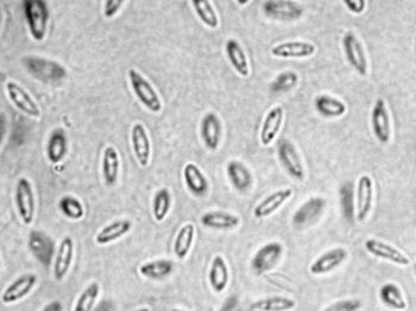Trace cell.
<instances>
[{
  "label": "cell",
  "mask_w": 416,
  "mask_h": 311,
  "mask_svg": "<svg viewBox=\"0 0 416 311\" xmlns=\"http://www.w3.org/2000/svg\"><path fill=\"white\" fill-rule=\"evenodd\" d=\"M61 303L60 302H52V304H49L48 307H45L43 311H61Z\"/></svg>",
  "instance_id": "cell-46"
},
{
  "label": "cell",
  "mask_w": 416,
  "mask_h": 311,
  "mask_svg": "<svg viewBox=\"0 0 416 311\" xmlns=\"http://www.w3.org/2000/svg\"><path fill=\"white\" fill-rule=\"evenodd\" d=\"M172 311H184V310H179V309H175V310H172Z\"/></svg>",
  "instance_id": "cell-49"
},
{
  "label": "cell",
  "mask_w": 416,
  "mask_h": 311,
  "mask_svg": "<svg viewBox=\"0 0 416 311\" xmlns=\"http://www.w3.org/2000/svg\"><path fill=\"white\" fill-rule=\"evenodd\" d=\"M16 205L19 216L26 225L33 224L35 217V196L31 183L26 179H21L16 188Z\"/></svg>",
  "instance_id": "cell-6"
},
{
  "label": "cell",
  "mask_w": 416,
  "mask_h": 311,
  "mask_svg": "<svg viewBox=\"0 0 416 311\" xmlns=\"http://www.w3.org/2000/svg\"><path fill=\"white\" fill-rule=\"evenodd\" d=\"M131 227H133V224L129 220H120V221H116L113 224L107 225L106 227H103L96 234V244L106 245L110 242H116L119 238L128 234L131 231Z\"/></svg>",
  "instance_id": "cell-28"
},
{
  "label": "cell",
  "mask_w": 416,
  "mask_h": 311,
  "mask_svg": "<svg viewBox=\"0 0 416 311\" xmlns=\"http://www.w3.org/2000/svg\"><path fill=\"white\" fill-rule=\"evenodd\" d=\"M26 64L35 77L43 81H57L66 77V70L59 63L30 57L26 60Z\"/></svg>",
  "instance_id": "cell-13"
},
{
  "label": "cell",
  "mask_w": 416,
  "mask_h": 311,
  "mask_svg": "<svg viewBox=\"0 0 416 311\" xmlns=\"http://www.w3.org/2000/svg\"><path fill=\"white\" fill-rule=\"evenodd\" d=\"M279 158L281 164L286 169L289 175L298 181L305 179V168L298 149L289 140H282L279 145Z\"/></svg>",
  "instance_id": "cell-5"
},
{
  "label": "cell",
  "mask_w": 416,
  "mask_h": 311,
  "mask_svg": "<svg viewBox=\"0 0 416 311\" xmlns=\"http://www.w3.org/2000/svg\"><path fill=\"white\" fill-rule=\"evenodd\" d=\"M37 283V276L33 273H26L16 279L15 282H12L10 285L6 288L3 296H1V302L4 304H12L23 300L24 297L28 296L31 290L35 288Z\"/></svg>",
  "instance_id": "cell-12"
},
{
  "label": "cell",
  "mask_w": 416,
  "mask_h": 311,
  "mask_svg": "<svg viewBox=\"0 0 416 311\" xmlns=\"http://www.w3.org/2000/svg\"><path fill=\"white\" fill-rule=\"evenodd\" d=\"M129 79L133 92L140 103L152 113H159V111L162 110V103L155 88L152 87L150 82L142 77L137 70H129Z\"/></svg>",
  "instance_id": "cell-2"
},
{
  "label": "cell",
  "mask_w": 416,
  "mask_h": 311,
  "mask_svg": "<svg viewBox=\"0 0 416 311\" xmlns=\"http://www.w3.org/2000/svg\"><path fill=\"white\" fill-rule=\"evenodd\" d=\"M291 195H293V191L291 188L275 191L256 205V208L254 209V217L256 219H266L279 210L291 198Z\"/></svg>",
  "instance_id": "cell-16"
},
{
  "label": "cell",
  "mask_w": 416,
  "mask_h": 311,
  "mask_svg": "<svg viewBox=\"0 0 416 311\" xmlns=\"http://www.w3.org/2000/svg\"><path fill=\"white\" fill-rule=\"evenodd\" d=\"M227 176L233 187L238 191H247L252 186L250 170L238 161H231L227 165Z\"/></svg>",
  "instance_id": "cell-26"
},
{
  "label": "cell",
  "mask_w": 416,
  "mask_h": 311,
  "mask_svg": "<svg viewBox=\"0 0 416 311\" xmlns=\"http://www.w3.org/2000/svg\"><path fill=\"white\" fill-rule=\"evenodd\" d=\"M6 91L12 103H15V106L22 111L23 113L33 118L41 117L40 107L37 106L35 100L29 96V93L26 92L24 88L10 81L6 84Z\"/></svg>",
  "instance_id": "cell-11"
},
{
  "label": "cell",
  "mask_w": 416,
  "mask_h": 311,
  "mask_svg": "<svg viewBox=\"0 0 416 311\" xmlns=\"http://www.w3.org/2000/svg\"><path fill=\"white\" fill-rule=\"evenodd\" d=\"M100 286L98 283H92L86 288L85 291L80 295L78 302L75 304L74 311H92L96 305V300L99 297Z\"/></svg>",
  "instance_id": "cell-38"
},
{
  "label": "cell",
  "mask_w": 416,
  "mask_h": 311,
  "mask_svg": "<svg viewBox=\"0 0 416 311\" xmlns=\"http://www.w3.org/2000/svg\"><path fill=\"white\" fill-rule=\"evenodd\" d=\"M237 3L240 5H247L250 1H237Z\"/></svg>",
  "instance_id": "cell-48"
},
{
  "label": "cell",
  "mask_w": 416,
  "mask_h": 311,
  "mask_svg": "<svg viewBox=\"0 0 416 311\" xmlns=\"http://www.w3.org/2000/svg\"><path fill=\"white\" fill-rule=\"evenodd\" d=\"M380 298L384 305L394 310L405 311L408 307L402 290L394 283H388L381 288Z\"/></svg>",
  "instance_id": "cell-30"
},
{
  "label": "cell",
  "mask_w": 416,
  "mask_h": 311,
  "mask_svg": "<svg viewBox=\"0 0 416 311\" xmlns=\"http://www.w3.org/2000/svg\"><path fill=\"white\" fill-rule=\"evenodd\" d=\"M196 238V227L193 224H186L181 227L174 242V253L179 259H184L192 249Z\"/></svg>",
  "instance_id": "cell-32"
},
{
  "label": "cell",
  "mask_w": 416,
  "mask_h": 311,
  "mask_svg": "<svg viewBox=\"0 0 416 311\" xmlns=\"http://www.w3.org/2000/svg\"><path fill=\"white\" fill-rule=\"evenodd\" d=\"M201 137L207 149L210 151L217 150L220 144L221 123L217 114L213 112L207 113L201 123Z\"/></svg>",
  "instance_id": "cell-20"
},
{
  "label": "cell",
  "mask_w": 416,
  "mask_h": 311,
  "mask_svg": "<svg viewBox=\"0 0 416 311\" xmlns=\"http://www.w3.org/2000/svg\"><path fill=\"white\" fill-rule=\"evenodd\" d=\"M363 303L361 300L347 298V300H337L322 311H359Z\"/></svg>",
  "instance_id": "cell-42"
},
{
  "label": "cell",
  "mask_w": 416,
  "mask_h": 311,
  "mask_svg": "<svg viewBox=\"0 0 416 311\" xmlns=\"http://www.w3.org/2000/svg\"><path fill=\"white\" fill-rule=\"evenodd\" d=\"M29 246L31 252L45 266L50 265L54 251H55V245L49 235L42 232H33L30 234Z\"/></svg>",
  "instance_id": "cell-15"
},
{
  "label": "cell",
  "mask_w": 416,
  "mask_h": 311,
  "mask_svg": "<svg viewBox=\"0 0 416 311\" xmlns=\"http://www.w3.org/2000/svg\"><path fill=\"white\" fill-rule=\"evenodd\" d=\"M283 251V245L280 242H268L254 254L251 260V268L257 275H263L273 270L280 261Z\"/></svg>",
  "instance_id": "cell-3"
},
{
  "label": "cell",
  "mask_w": 416,
  "mask_h": 311,
  "mask_svg": "<svg viewBox=\"0 0 416 311\" xmlns=\"http://www.w3.org/2000/svg\"><path fill=\"white\" fill-rule=\"evenodd\" d=\"M131 142H133V152L137 161L142 166H147L150 162V140L147 137V130L140 123L133 125Z\"/></svg>",
  "instance_id": "cell-18"
},
{
  "label": "cell",
  "mask_w": 416,
  "mask_h": 311,
  "mask_svg": "<svg viewBox=\"0 0 416 311\" xmlns=\"http://www.w3.org/2000/svg\"><path fill=\"white\" fill-rule=\"evenodd\" d=\"M315 50V45L310 42H286L275 45L271 54L280 59H303L313 55Z\"/></svg>",
  "instance_id": "cell-14"
},
{
  "label": "cell",
  "mask_w": 416,
  "mask_h": 311,
  "mask_svg": "<svg viewBox=\"0 0 416 311\" xmlns=\"http://www.w3.org/2000/svg\"><path fill=\"white\" fill-rule=\"evenodd\" d=\"M349 253L347 249L342 247L330 249L327 252L322 253L312 265L310 271L314 276L327 275L330 272L335 271L342 264L347 260Z\"/></svg>",
  "instance_id": "cell-9"
},
{
  "label": "cell",
  "mask_w": 416,
  "mask_h": 311,
  "mask_svg": "<svg viewBox=\"0 0 416 311\" xmlns=\"http://www.w3.org/2000/svg\"><path fill=\"white\" fill-rule=\"evenodd\" d=\"M140 275L151 279L166 278L173 272V263L170 260H154L140 266Z\"/></svg>",
  "instance_id": "cell-35"
},
{
  "label": "cell",
  "mask_w": 416,
  "mask_h": 311,
  "mask_svg": "<svg viewBox=\"0 0 416 311\" xmlns=\"http://www.w3.org/2000/svg\"><path fill=\"white\" fill-rule=\"evenodd\" d=\"M266 15L271 18L281 19V21H293L301 17L303 10L296 3L293 1H279V0H270L263 4Z\"/></svg>",
  "instance_id": "cell-19"
},
{
  "label": "cell",
  "mask_w": 416,
  "mask_h": 311,
  "mask_svg": "<svg viewBox=\"0 0 416 311\" xmlns=\"http://www.w3.org/2000/svg\"><path fill=\"white\" fill-rule=\"evenodd\" d=\"M315 108L321 115L327 118L343 117L347 111V105L342 100L326 94L317 96Z\"/></svg>",
  "instance_id": "cell-29"
},
{
  "label": "cell",
  "mask_w": 416,
  "mask_h": 311,
  "mask_svg": "<svg viewBox=\"0 0 416 311\" xmlns=\"http://www.w3.org/2000/svg\"><path fill=\"white\" fill-rule=\"evenodd\" d=\"M325 208V201L322 198H310L308 201L298 208V212L294 214V225L296 226H306L317 219L320 215L322 209Z\"/></svg>",
  "instance_id": "cell-27"
},
{
  "label": "cell",
  "mask_w": 416,
  "mask_h": 311,
  "mask_svg": "<svg viewBox=\"0 0 416 311\" xmlns=\"http://www.w3.org/2000/svg\"><path fill=\"white\" fill-rule=\"evenodd\" d=\"M170 205H172V196H170L169 191L166 188L159 189L156 193L155 198H154V205H152L156 221L161 222L166 219L170 210Z\"/></svg>",
  "instance_id": "cell-37"
},
{
  "label": "cell",
  "mask_w": 416,
  "mask_h": 311,
  "mask_svg": "<svg viewBox=\"0 0 416 311\" xmlns=\"http://www.w3.org/2000/svg\"><path fill=\"white\" fill-rule=\"evenodd\" d=\"M365 249L372 256L388 260L400 266H408L410 264V259L405 256V253L395 249L394 246L389 245L387 242H380L377 239H368L365 242Z\"/></svg>",
  "instance_id": "cell-8"
},
{
  "label": "cell",
  "mask_w": 416,
  "mask_h": 311,
  "mask_svg": "<svg viewBox=\"0 0 416 311\" xmlns=\"http://www.w3.org/2000/svg\"><path fill=\"white\" fill-rule=\"evenodd\" d=\"M371 126L378 142L382 144L389 143L391 137L390 115L383 99L377 100L372 108Z\"/></svg>",
  "instance_id": "cell-7"
},
{
  "label": "cell",
  "mask_w": 416,
  "mask_h": 311,
  "mask_svg": "<svg viewBox=\"0 0 416 311\" xmlns=\"http://www.w3.org/2000/svg\"><path fill=\"white\" fill-rule=\"evenodd\" d=\"M135 311H150V309L149 307H140V309H137Z\"/></svg>",
  "instance_id": "cell-47"
},
{
  "label": "cell",
  "mask_w": 416,
  "mask_h": 311,
  "mask_svg": "<svg viewBox=\"0 0 416 311\" xmlns=\"http://www.w3.org/2000/svg\"><path fill=\"white\" fill-rule=\"evenodd\" d=\"M226 55L229 57V61L232 64L233 69L240 74V77H247L250 75V68H249V61H247V54L244 52L236 40H229L226 43Z\"/></svg>",
  "instance_id": "cell-25"
},
{
  "label": "cell",
  "mask_w": 416,
  "mask_h": 311,
  "mask_svg": "<svg viewBox=\"0 0 416 311\" xmlns=\"http://www.w3.org/2000/svg\"><path fill=\"white\" fill-rule=\"evenodd\" d=\"M344 4L347 5V8L352 13H356V15H361L366 9V1L365 0H345Z\"/></svg>",
  "instance_id": "cell-44"
},
{
  "label": "cell",
  "mask_w": 416,
  "mask_h": 311,
  "mask_svg": "<svg viewBox=\"0 0 416 311\" xmlns=\"http://www.w3.org/2000/svg\"><path fill=\"white\" fill-rule=\"evenodd\" d=\"M298 74L294 72H283L279 74L276 79L271 84V91L274 93H286L291 91L298 84Z\"/></svg>",
  "instance_id": "cell-40"
},
{
  "label": "cell",
  "mask_w": 416,
  "mask_h": 311,
  "mask_svg": "<svg viewBox=\"0 0 416 311\" xmlns=\"http://www.w3.org/2000/svg\"><path fill=\"white\" fill-rule=\"evenodd\" d=\"M415 273H416V264H415Z\"/></svg>",
  "instance_id": "cell-50"
},
{
  "label": "cell",
  "mask_w": 416,
  "mask_h": 311,
  "mask_svg": "<svg viewBox=\"0 0 416 311\" xmlns=\"http://www.w3.org/2000/svg\"><path fill=\"white\" fill-rule=\"evenodd\" d=\"M123 4H124L123 0H107L105 1V8H103L105 17L112 18L122 9Z\"/></svg>",
  "instance_id": "cell-43"
},
{
  "label": "cell",
  "mask_w": 416,
  "mask_h": 311,
  "mask_svg": "<svg viewBox=\"0 0 416 311\" xmlns=\"http://www.w3.org/2000/svg\"><path fill=\"white\" fill-rule=\"evenodd\" d=\"M119 154L113 147H107L103 150V175L107 186H113L117 182L119 174Z\"/></svg>",
  "instance_id": "cell-33"
},
{
  "label": "cell",
  "mask_w": 416,
  "mask_h": 311,
  "mask_svg": "<svg viewBox=\"0 0 416 311\" xmlns=\"http://www.w3.org/2000/svg\"><path fill=\"white\" fill-rule=\"evenodd\" d=\"M74 258V242L70 237L62 239L60 244L57 254H56L55 265H54V276L56 281H62L69 271L70 265Z\"/></svg>",
  "instance_id": "cell-21"
},
{
  "label": "cell",
  "mask_w": 416,
  "mask_h": 311,
  "mask_svg": "<svg viewBox=\"0 0 416 311\" xmlns=\"http://www.w3.org/2000/svg\"><path fill=\"white\" fill-rule=\"evenodd\" d=\"M373 201V182L371 177L363 175L359 177L356 196V217L358 221H364L371 212Z\"/></svg>",
  "instance_id": "cell-10"
},
{
  "label": "cell",
  "mask_w": 416,
  "mask_h": 311,
  "mask_svg": "<svg viewBox=\"0 0 416 311\" xmlns=\"http://www.w3.org/2000/svg\"><path fill=\"white\" fill-rule=\"evenodd\" d=\"M67 154V137L66 133L61 128H57L52 132L49 138L48 147H47V156L49 161L56 164L62 161Z\"/></svg>",
  "instance_id": "cell-34"
},
{
  "label": "cell",
  "mask_w": 416,
  "mask_h": 311,
  "mask_svg": "<svg viewBox=\"0 0 416 311\" xmlns=\"http://www.w3.org/2000/svg\"><path fill=\"white\" fill-rule=\"evenodd\" d=\"M296 302L286 296H271L256 300L251 309L254 311H291Z\"/></svg>",
  "instance_id": "cell-31"
},
{
  "label": "cell",
  "mask_w": 416,
  "mask_h": 311,
  "mask_svg": "<svg viewBox=\"0 0 416 311\" xmlns=\"http://www.w3.org/2000/svg\"><path fill=\"white\" fill-rule=\"evenodd\" d=\"M201 224L210 230H233L240 226V216L226 212H208L201 217Z\"/></svg>",
  "instance_id": "cell-23"
},
{
  "label": "cell",
  "mask_w": 416,
  "mask_h": 311,
  "mask_svg": "<svg viewBox=\"0 0 416 311\" xmlns=\"http://www.w3.org/2000/svg\"><path fill=\"white\" fill-rule=\"evenodd\" d=\"M30 33L33 40L41 42L45 40L48 26L49 11L47 3L43 0H26L23 1Z\"/></svg>",
  "instance_id": "cell-1"
},
{
  "label": "cell",
  "mask_w": 416,
  "mask_h": 311,
  "mask_svg": "<svg viewBox=\"0 0 416 311\" xmlns=\"http://www.w3.org/2000/svg\"><path fill=\"white\" fill-rule=\"evenodd\" d=\"M343 48L347 61L361 77L368 74V60L361 40L354 33H347L343 38Z\"/></svg>",
  "instance_id": "cell-4"
},
{
  "label": "cell",
  "mask_w": 416,
  "mask_h": 311,
  "mask_svg": "<svg viewBox=\"0 0 416 311\" xmlns=\"http://www.w3.org/2000/svg\"><path fill=\"white\" fill-rule=\"evenodd\" d=\"M342 205L344 208V214L347 219L351 220L354 217V184H344L342 191Z\"/></svg>",
  "instance_id": "cell-41"
},
{
  "label": "cell",
  "mask_w": 416,
  "mask_h": 311,
  "mask_svg": "<svg viewBox=\"0 0 416 311\" xmlns=\"http://www.w3.org/2000/svg\"><path fill=\"white\" fill-rule=\"evenodd\" d=\"M193 8L200 21L208 26L210 29H217L219 26L217 12L214 10L213 5L207 0H193Z\"/></svg>",
  "instance_id": "cell-36"
},
{
  "label": "cell",
  "mask_w": 416,
  "mask_h": 311,
  "mask_svg": "<svg viewBox=\"0 0 416 311\" xmlns=\"http://www.w3.org/2000/svg\"><path fill=\"white\" fill-rule=\"evenodd\" d=\"M59 205L61 212L68 219L80 220L85 214L81 202L79 201L78 198H73V196H64V198H61Z\"/></svg>",
  "instance_id": "cell-39"
},
{
  "label": "cell",
  "mask_w": 416,
  "mask_h": 311,
  "mask_svg": "<svg viewBox=\"0 0 416 311\" xmlns=\"http://www.w3.org/2000/svg\"><path fill=\"white\" fill-rule=\"evenodd\" d=\"M229 268L224 258L221 256H214L208 273V281L212 289L217 293H223L229 284Z\"/></svg>",
  "instance_id": "cell-24"
},
{
  "label": "cell",
  "mask_w": 416,
  "mask_h": 311,
  "mask_svg": "<svg viewBox=\"0 0 416 311\" xmlns=\"http://www.w3.org/2000/svg\"><path fill=\"white\" fill-rule=\"evenodd\" d=\"M237 305V300L235 297H231L229 300H226L224 304V307H221L220 311H232L235 307Z\"/></svg>",
  "instance_id": "cell-45"
},
{
  "label": "cell",
  "mask_w": 416,
  "mask_h": 311,
  "mask_svg": "<svg viewBox=\"0 0 416 311\" xmlns=\"http://www.w3.org/2000/svg\"><path fill=\"white\" fill-rule=\"evenodd\" d=\"M284 111L281 106L274 107L266 114L261 130V143L263 147H269L276 138L283 124Z\"/></svg>",
  "instance_id": "cell-17"
},
{
  "label": "cell",
  "mask_w": 416,
  "mask_h": 311,
  "mask_svg": "<svg viewBox=\"0 0 416 311\" xmlns=\"http://www.w3.org/2000/svg\"><path fill=\"white\" fill-rule=\"evenodd\" d=\"M184 183L196 196H203L208 191V181L198 165L188 163L184 169Z\"/></svg>",
  "instance_id": "cell-22"
}]
</instances>
